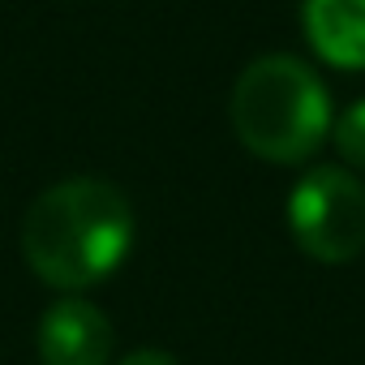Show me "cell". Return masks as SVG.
Here are the masks:
<instances>
[{
  "instance_id": "1",
  "label": "cell",
  "mask_w": 365,
  "mask_h": 365,
  "mask_svg": "<svg viewBox=\"0 0 365 365\" xmlns=\"http://www.w3.org/2000/svg\"><path fill=\"white\" fill-rule=\"evenodd\" d=\"M133 207L125 194L95 176H69L43 190L22 224L26 267L61 288L82 292L108 279L133 250Z\"/></svg>"
},
{
  "instance_id": "2",
  "label": "cell",
  "mask_w": 365,
  "mask_h": 365,
  "mask_svg": "<svg viewBox=\"0 0 365 365\" xmlns=\"http://www.w3.org/2000/svg\"><path fill=\"white\" fill-rule=\"evenodd\" d=\"M232 129L267 163H305L331 133V99L297 56H258L232 86Z\"/></svg>"
},
{
  "instance_id": "3",
  "label": "cell",
  "mask_w": 365,
  "mask_h": 365,
  "mask_svg": "<svg viewBox=\"0 0 365 365\" xmlns=\"http://www.w3.org/2000/svg\"><path fill=\"white\" fill-rule=\"evenodd\" d=\"M288 224L314 262H352L365 250V185L344 168H309L288 198Z\"/></svg>"
},
{
  "instance_id": "4",
  "label": "cell",
  "mask_w": 365,
  "mask_h": 365,
  "mask_svg": "<svg viewBox=\"0 0 365 365\" xmlns=\"http://www.w3.org/2000/svg\"><path fill=\"white\" fill-rule=\"evenodd\" d=\"M35 348L43 365H108L112 356L108 314L82 297H61L39 318Z\"/></svg>"
},
{
  "instance_id": "5",
  "label": "cell",
  "mask_w": 365,
  "mask_h": 365,
  "mask_svg": "<svg viewBox=\"0 0 365 365\" xmlns=\"http://www.w3.org/2000/svg\"><path fill=\"white\" fill-rule=\"evenodd\" d=\"M305 39L335 69H365V0H305Z\"/></svg>"
},
{
  "instance_id": "6",
  "label": "cell",
  "mask_w": 365,
  "mask_h": 365,
  "mask_svg": "<svg viewBox=\"0 0 365 365\" xmlns=\"http://www.w3.org/2000/svg\"><path fill=\"white\" fill-rule=\"evenodd\" d=\"M331 138H335V150L344 155V163L365 168V99H356L352 108H344L339 120H331Z\"/></svg>"
},
{
  "instance_id": "7",
  "label": "cell",
  "mask_w": 365,
  "mask_h": 365,
  "mask_svg": "<svg viewBox=\"0 0 365 365\" xmlns=\"http://www.w3.org/2000/svg\"><path fill=\"white\" fill-rule=\"evenodd\" d=\"M120 365H180L172 352H159V348H138V352H129Z\"/></svg>"
}]
</instances>
